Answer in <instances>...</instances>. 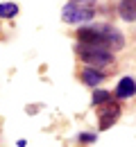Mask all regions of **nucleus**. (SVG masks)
<instances>
[{
    "label": "nucleus",
    "mask_w": 136,
    "mask_h": 147,
    "mask_svg": "<svg viewBox=\"0 0 136 147\" xmlns=\"http://www.w3.org/2000/svg\"><path fill=\"white\" fill-rule=\"evenodd\" d=\"M79 143H95V134H79Z\"/></svg>",
    "instance_id": "nucleus-10"
},
{
    "label": "nucleus",
    "mask_w": 136,
    "mask_h": 147,
    "mask_svg": "<svg viewBox=\"0 0 136 147\" xmlns=\"http://www.w3.org/2000/svg\"><path fill=\"white\" fill-rule=\"evenodd\" d=\"M18 14V5L16 2H0V18L9 20Z\"/></svg>",
    "instance_id": "nucleus-8"
},
{
    "label": "nucleus",
    "mask_w": 136,
    "mask_h": 147,
    "mask_svg": "<svg viewBox=\"0 0 136 147\" xmlns=\"http://www.w3.org/2000/svg\"><path fill=\"white\" fill-rule=\"evenodd\" d=\"M95 16V9L89 7V5H75V2H68L64 9H61V20L64 23H89Z\"/></svg>",
    "instance_id": "nucleus-2"
},
{
    "label": "nucleus",
    "mask_w": 136,
    "mask_h": 147,
    "mask_svg": "<svg viewBox=\"0 0 136 147\" xmlns=\"http://www.w3.org/2000/svg\"><path fill=\"white\" fill-rule=\"evenodd\" d=\"M107 102H111V93L109 91H95L93 93V104H95V107H102V104H107Z\"/></svg>",
    "instance_id": "nucleus-9"
},
{
    "label": "nucleus",
    "mask_w": 136,
    "mask_h": 147,
    "mask_svg": "<svg viewBox=\"0 0 136 147\" xmlns=\"http://www.w3.org/2000/svg\"><path fill=\"white\" fill-rule=\"evenodd\" d=\"M95 27V32L100 34V38H102V45L107 48V50H122L125 48V36L118 32L114 25H104V23H95L93 25Z\"/></svg>",
    "instance_id": "nucleus-3"
},
{
    "label": "nucleus",
    "mask_w": 136,
    "mask_h": 147,
    "mask_svg": "<svg viewBox=\"0 0 136 147\" xmlns=\"http://www.w3.org/2000/svg\"><path fill=\"white\" fill-rule=\"evenodd\" d=\"M79 77H82V82L89 84V86H97V84H102V82L107 79V75L102 73L100 68H91V66H86V68L79 73Z\"/></svg>",
    "instance_id": "nucleus-5"
},
{
    "label": "nucleus",
    "mask_w": 136,
    "mask_h": 147,
    "mask_svg": "<svg viewBox=\"0 0 136 147\" xmlns=\"http://www.w3.org/2000/svg\"><path fill=\"white\" fill-rule=\"evenodd\" d=\"M77 57L91 68H104L109 63H114V57H111V50L107 48H100V45H84V43H77Z\"/></svg>",
    "instance_id": "nucleus-1"
},
{
    "label": "nucleus",
    "mask_w": 136,
    "mask_h": 147,
    "mask_svg": "<svg viewBox=\"0 0 136 147\" xmlns=\"http://www.w3.org/2000/svg\"><path fill=\"white\" fill-rule=\"evenodd\" d=\"M70 2H75V5H89V7H93V2H95V0H70Z\"/></svg>",
    "instance_id": "nucleus-11"
},
{
    "label": "nucleus",
    "mask_w": 136,
    "mask_h": 147,
    "mask_svg": "<svg viewBox=\"0 0 136 147\" xmlns=\"http://www.w3.org/2000/svg\"><path fill=\"white\" fill-rule=\"evenodd\" d=\"M116 97H120V100H127V97H134L136 95V82L132 79V77H122L120 82H118L116 86Z\"/></svg>",
    "instance_id": "nucleus-6"
},
{
    "label": "nucleus",
    "mask_w": 136,
    "mask_h": 147,
    "mask_svg": "<svg viewBox=\"0 0 136 147\" xmlns=\"http://www.w3.org/2000/svg\"><path fill=\"white\" fill-rule=\"evenodd\" d=\"M120 118V104L118 102H107L102 109L97 111V120H100V129H109L114 122Z\"/></svg>",
    "instance_id": "nucleus-4"
},
{
    "label": "nucleus",
    "mask_w": 136,
    "mask_h": 147,
    "mask_svg": "<svg viewBox=\"0 0 136 147\" xmlns=\"http://www.w3.org/2000/svg\"><path fill=\"white\" fill-rule=\"evenodd\" d=\"M118 16L127 23L136 20V0H120L118 2Z\"/></svg>",
    "instance_id": "nucleus-7"
}]
</instances>
